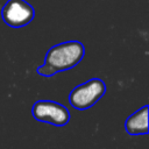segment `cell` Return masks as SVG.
<instances>
[{"label": "cell", "mask_w": 149, "mask_h": 149, "mask_svg": "<svg viewBox=\"0 0 149 149\" xmlns=\"http://www.w3.org/2000/svg\"><path fill=\"white\" fill-rule=\"evenodd\" d=\"M125 129L129 135L133 136L148 133V105H144L127 118Z\"/></svg>", "instance_id": "cell-5"}, {"label": "cell", "mask_w": 149, "mask_h": 149, "mask_svg": "<svg viewBox=\"0 0 149 149\" xmlns=\"http://www.w3.org/2000/svg\"><path fill=\"white\" fill-rule=\"evenodd\" d=\"M34 16V7L26 0H8L1 9L3 22L12 28H22L29 24Z\"/></svg>", "instance_id": "cell-4"}, {"label": "cell", "mask_w": 149, "mask_h": 149, "mask_svg": "<svg viewBox=\"0 0 149 149\" xmlns=\"http://www.w3.org/2000/svg\"><path fill=\"white\" fill-rule=\"evenodd\" d=\"M105 81L100 78H92L71 90L69 94V102L73 108L84 111L95 105L105 95Z\"/></svg>", "instance_id": "cell-2"}, {"label": "cell", "mask_w": 149, "mask_h": 149, "mask_svg": "<svg viewBox=\"0 0 149 149\" xmlns=\"http://www.w3.org/2000/svg\"><path fill=\"white\" fill-rule=\"evenodd\" d=\"M85 56V47L79 41H66L52 45L45 54L44 63L36 69L42 77H52L58 72L78 65Z\"/></svg>", "instance_id": "cell-1"}, {"label": "cell", "mask_w": 149, "mask_h": 149, "mask_svg": "<svg viewBox=\"0 0 149 149\" xmlns=\"http://www.w3.org/2000/svg\"><path fill=\"white\" fill-rule=\"evenodd\" d=\"M31 114L35 120L56 127H63L70 121L69 109L52 100H37L31 107Z\"/></svg>", "instance_id": "cell-3"}]
</instances>
